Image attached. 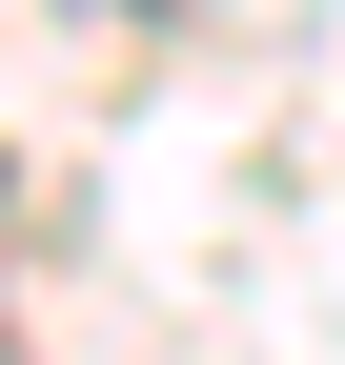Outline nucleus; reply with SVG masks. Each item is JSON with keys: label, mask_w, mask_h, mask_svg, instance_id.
Listing matches in <instances>:
<instances>
[{"label": "nucleus", "mask_w": 345, "mask_h": 365, "mask_svg": "<svg viewBox=\"0 0 345 365\" xmlns=\"http://www.w3.org/2000/svg\"><path fill=\"white\" fill-rule=\"evenodd\" d=\"M163 21H203V0H163Z\"/></svg>", "instance_id": "obj_1"}]
</instances>
